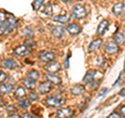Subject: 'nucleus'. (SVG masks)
Returning <instances> with one entry per match:
<instances>
[{"mask_svg":"<svg viewBox=\"0 0 125 118\" xmlns=\"http://www.w3.org/2000/svg\"><path fill=\"white\" fill-rule=\"evenodd\" d=\"M20 118H36V117L32 116V115H31V114H29V113H23Z\"/></svg>","mask_w":125,"mask_h":118,"instance_id":"35","label":"nucleus"},{"mask_svg":"<svg viewBox=\"0 0 125 118\" xmlns=\"http://www.w3.org/2000/svg\"><path fill=\"white\" fill-rule=\"evenodd\" d=\"M70 20V15L66 14V15H57L55 17H53V21L62 23V24H65V23H68Z\"/></svg>","mask_w":125,"mask_h":118,"instance_id":"17","label":"nucleus"},{"mask_svg":"<svg viewBox=\"0 0 125 118\" xmlns=\"http://www.w3.org/2000/svg\"><path fill=\"white\" fill-rule=\"evenodd\" d=\"M39 57H40L41 61L46 62V63H50V62L54 61V59H55V54H54V52L50 51V50H43V51L40 52Z\"/></svg>","mask_w":125,"mask_h":118,"instance_id":"4","label":"nucleus"},{"mask_svg":"<svg viewBox=\"0 0 125 118\" xmlns=\"http://www.w3.org/2000/svg\"><path fill=\"white\" fill-rule=\"evenodd\" d=\"M14 85L11 84H3L0 86V94L4 95V94H9L10 92H11L14 90Z\"/></svg>","mask_w":125,"mask_h":118,"instance_id":"18","label":"nucleus"},{"mask_svg":"<svg viewBox=\"0 0 125 118\" xmlns=\"http://www.w3.org/2000/svg\"><path fill=\"white\" fill-rule=\"evenodd\" d=\"M45 77H46L47 82H49L50 84H53V85H61L62 84V78L54 75L52 73H47Z\"/></svg>","mask_w":125,"mask_h":118,"instance_id":"13","label":"nucleus"},{"mask_svg":"<svg viewBox=\"0 0 125 118\" xmlns=\"http://www.w3.org/2000/svg\"><path fill=\"white\" fill-rule=\"evenodd\" d=\"M30 52V47L26 45H19L14 49V53L18 57H24Z\"/></svg>","mask_w":125,"mask_h":118,"instance_id":"7","label":"nucleus"},{"mask_svg":"<svg viewBox=\"0 0 125 118\" xmlns=\"http://www.w3.org/2000/svg\"><path fill=\"white\" fill-rule=\"evenodd\" d=\"M64 97L61 94H56V95H52L49 96L45 99V104L49 107H60L64 104Z\"/></svg>","mask_w":125,"mask_h":118,"instance_id":"1","label":"nucleus"},{"mask_svg":"<svg viewBox=\"0 0 125 118\" xmlns=\"http://www.w3.org/2000/svg\"><path fill=\"white\" fill-rule=\"evenodd\" d=\"M85 91V88L83 87V85H74L73 87L71 88V94L74 96L76 95H80V94H83V92Z\"/></svg>","mask_w":125,"mask_h":118,"instance_id":"15","label":"nucleus"},{"mask_svg":"<svg viewBox=\"0 0 125 118\" xmlns=\"http://www.w3.org/2000/svg\"><path fill=\"white\" fill-rule=\"evenodd\" d=\"M7 78V74L4 73V72H2V71H0V84L1 83H4V81Z\"/></svg>","mask_w":125,"mask_h":118,"instance_id":"32","label":"nucleus"},{"mask_svg":"<svg viewBox=\"0 0 125 118\" xmlns=\"http://www.w3.org/2000/svg\"><path fill=\"white\" fill-rule=\"evenodd\" d=\"M74 115V111L70 108H62L57 110L56 116L57 118H71Z\"/></svg>","mask_w":125,"mask_h":118,"instance_id":"6","label":"nucleus"},{"mask_svg":"<svg viewBox=\"0 0 125 118\" xmlns=\"http://www.w3.org/2000/svg\"><path fill=\"white\" fill-rule=\"evenodd\" d=\"M72 15L76 19H83L87 16V11L81 4H75L72 9Z\"/></svg>","mask_w":125,"mask_h":118,"instance_id":"3","label":"nucleus"},{"mask_svg":"<svg viewBox=\"0 0 125 118\" xmlns=\"http://www.w3.org/2000/svg\"><path fill=\"white\" fill-rule=\"evenodd\" d=\"M25 95H26V92H25V89L24 88H23V87L17 88V90H16V92H15V97L16 98H18V99H21V98L25 97Z\"/></svg>","mask_w":125,"mask_h":118,"instance_id":"24","label":"nucleus"},{"mask_svg":"<svg viewBox=\"0 0 125 118\" xmlns=\"http://www.w3.org/2000/svg\"><path fill=\"white\" fill-rule=\"evenodd\" d=\"M9 118H20V117H19V115H17V114H14V115H10Z\"/></svg>","mask_w":125,"mask_h":118,"instance_id":"39","label":"nucleus"},{"mask_svg":"<svg viewBox=\"0 0 125 118\" xmlns=\"http://www.w3.org/2000/svg\"><path fill=\"white\" fill-rule=\"evenodd\" d=\"M108 28V21L107 20H102L100 22V24L98 25V28H97V34L99 36H103V35L106 33V30Z\"/></svg>","mask_w":125,"mask_h":118,"instance_id":"14","label":"nucleus"},{"mask_svg":"<svg viewBox=\"0 0 125 118\" xmlns=\"http://www.w3.org/2000/svg\"><path fill=\"white\" fill-rule=\"evenodd\" d=\"M7 20V18H6V15L4 12H2V11H0V27H1L4 23L6 22Z\"/></svg>","mask_w":125,"mask_h":118,"instance_id":"29","label":"nucleus"},{"mask_svg":"<svg viewBox=\"0 0 125 118\" xmlns=\"http://www.w3.org/2000/svg\"><path fill=\"white\" fill-rule=\"evenodd\" d=\"M61 68H62V65L58 62H55V61L50 62V63H47V64L45 65V70H46L47 72L52 73V74L58 72L61 70Z\"/></svg>","mask_w":125,"mask_h":118,"instance_id":"5","label":"nucleus"},{"mask_svg":"<svg viewBox=\"0 0 125 118\" xmlns=\"http://www.w3.org/2000/svg\"><path fill=\"white\" fill-rule=\"evenodd\" d=\"M0 118H3V115H2V114H0Z\"/></svg>","mask_w":125,"mask_h":118,"instance_id":"40","label":"nucleus"},{"mask_svg":"<svg viewBox=\"0 0 125 118\" xmlns=\"http://www.w3.org/2000/svg\"><path fill=\"white\" fill-rule=\"evenodd\" d=\"M119 95H120V96H122V97H125V89L120 90V92H119Z\"/></svg>","mask_w":125,"mask_h":118,"instance_id":"37","label":"nucleus"},{"mask_svg":"<svg viewBox=\"0 0 125 118\" xmlns=\"http://www.w3.org/2000/svg\"><path fill=\"white\" fill-rule=\"evenodd\" d=\"M67 30L70 35H72V36H76L81 31V26L78 25L77 23H70L68 24L67 26Z\"/></svg>","mask_w":125,"mask_h":118,"instance_id":"10","label":"nucleus"},{"mask_svg":"<svg viewBox=\"0 0 125 118\" xmlns=\"http://www.w3.org/2000/svg\"><path fill=\"white\" fill-rule=\"evenodd\" d=\"M105 50L108 53H116L119 50V46L115 41H107L105 43Z\"/></svg>","mask_w":125,"mask_h":118,"instance_id":"9","label":"nucleus"},{"mask_svg":"<svg viewBox=\"0 0 125 118\" xmlns=\"http://www.w3.org/2000/svg\"><path fill=\"white\" fill-rule=\"evenodd\" d=\"M108 118H121V115L119 113H117V112H113L112 114H109Z\"/></svg>","mask_w":125,"mask_h":118,"instance_id":"34","label":"nucleus"},{"mask_svg":"<svg viewBox=\"0 0 125 118\" xmlns=\"http://www.w3.org/2000/svg\"><path fill=\"white\" fill-rule=\"evenodd\" d=\"M65 31H66V29L62 26H55L52 28V35H53V37L60 39L62 37H64Z\"/></svg>","mask_w":125,"mask_h":118,"instance_id":"16","label":"nucleus"},{"mask_svg":"<svg viewBox=\"0 0 125 118\" xmlns=\"http://www.w3.org/2000/svg\"><path fill=\"white\" fill-rule=\"evenodd\" d=\"M120 112L123 116H125V106H122V107L120 108Z\"/></svg>","mask_w":125,"mask_h":118,"instance_id":"36","label":"nucleus"},{"mask_svg":"<svg viewBox=\"0 0 125 118\" xmlns=\"http://www.w3.org/2000/svg\"><path fill=\"white\" fill-rule=\"evenodd\" d=\"M98 74V71H96V70H89V71L85 73V75L83 77V83H88V84H91V83H94L96 81V75Z\"/></svg>","mask_w":125,"mask_h":118,"instance_id":"8","label":"nucleus"},{"mask_svg":"<svg viewBox=\"0 0 125 118\" xmlns=\"http://www.w3.org/2000/svg\"><path fill=\"white\" fill-rule=\"evenodd\" d=\"M51 89H52V87H51V84H50L49 82H42L41 84L39 85V88H38L39 92L41 94L48 93V92L51 91Z\"/></svg>","mask_w":125,"mask_h":118,"instance_id":"12","label":"nucleus"},{"mask_svg":"<svg viewBox=\"0 0 125 118\" xmlns=\"http://www.w3.org/2000/svg\"><path fill=\"white\" fill-rule=\"evenodd\" d=\"M44 13L46 14V15H48V16H51L52 15V13H53V10H52V4L50 2H48L47 4L45 5V7H44Z\"/></svg>","mask_w":125,"mask_h":118,"instance_id":"27","label":"nucleus"},{"mask_svg":"<svg viewBox=\"0 0 125 118\" xmlns=\"http://www.w3.org/2000/svg\"><path fill=\"white\" fill-rule=\"evenodd\" d=\"M98 59H99V60H97L95 63H96V65L97 66H99V67H101V66H102L103 64H104V59H103V57L102 56H100V57H98Z\"/></svg>","mask_w":125,"mask_h":118,"instance_id":"31","label":"nucleus"},{"mask_svg":"<svg viewBox=\"0 0 125 118\" xmlns=\"http://www.w3.org/2000/svg\"><path fill=\"white\" fill-rule=\"evenodd\" d=\"M62 1H69V0H62Z\"/></svg>","mask_w":125,"mask_h":118,"instance_id":"41","label":"nucleus"},{"mask_svg":"<svg viewBox=\"0 0 125 118\" xmlns=\"http://www.w3.org/2000/svg\"><path fill=\"white\" fill-rule=\"evenodd\" d=\"M21 35H22V36H24V37H27V38H31V37L33 36V29H32V27H30V26L24 27V28L21 30Z\"/></svg>","mask_w":125,"mask_h":118,"instance_id":"23","label":"nucleus"},{"mask_svg":"<svg viewBox=\"0 0 125 118\" xmlns=\"http://www.w3.org/2000/svg\"><path fill=\"white\" fill-rule=\"evenodd\" d=\"M16 24H17V20H16V18H14V17L7 18L6 22L1 27H0V34H7V33H10V31H11L15 28Z\"/></svg>","mask_w":125,"mask_h":118,"instance_id":"2","label":"nucleus"},{"mask_svg":"<svg viewBox=\"0 0 125 118\" xmlns=\"http://www.w3.org/2000/svg\"><path fill=\"white\" fill-rule=\"evenodd\" d=\"M23 85H24L27 89L32 90V89L36 88V81L31 80V78H29V77H26L25 80L23 81Z\"/></svg>","mask_w":125,"mask_h":118,"instance_id":"21","label":"nucleus"},{"mask_svg":"<svg viewBox=\"0 0 125 118\" xmlns=\"http://www.w3.org/2000/svg\"><path fill=\"white\" fill-rule=\"evenodd\" d=\"M92 1H96V0H92Z\"/></svg>","mask_w":125,"mask_h":118,"instance_id":"42","label":"nucleus"},{"mask_svg":"<svg viewBox=\"0 0 125 118\" xmlns=\"http://www.w3.org/2000/svg\"><path fill=\"white\" fill-rule=\"evenodd\" d=\"M30 100L29 99H20V101L18 103V107H20L22 109H25L27 107H29Z\"/></svg>","mask_w":125,"mask_h":118,"instance_id":"26","label":"nucleus"},{"mask_svg":"<svg viewBox=\"0 0 125 118\" xmlns=\"http://www.w3.org/2000/svg\"><path fill=\"white\" fill-rule=\"evenodd\" d=\"M107 91V89L106 88H103L102 90H101V91H100V93H99V96H101V95H103V94L105 93V92H106Z\"/></svg>","mask_w":125,"mask_h":118,"instance_id":"38","label":"nucleus"},{"mask_svg":"<svg viewBox=\"0 0 125 118\" xmlns=\"http://www.w3.org/2000/svg\"><path fill=\"white\" fill-rule=\"evenodd\" d=\"M114 40L117 44H123L125 42V35L123 33H121V31H118V33L115 34Z\"/></svg>","mask_w":125,"mask_h":118,"instance_id":"22","label":"nucleus"},{"mask_svg":"<svg viewBox=\"0 0 125 118\" xmlns=\"http://www.w3.org/2000/svg\"><path fill=\"white\" fill-rule=\"evenodd\" d=\"M101 44H102V40H101V39H96V40L92 41L89 45V52H92L94 50L98 49L101 46Z\"/></svg>","mask_w":125,"mask_h":118,"instance_id":"19","label":"nucleus"},{"mask_svg":"<svg viewBox=\"0 0 125 118\" xmlns=\"http://www.w3.org/2000/svg\"><path fill=\"white\" fill-rule=\"evenodd\" d=\"M6 112L9 113V114H10L11 115V113H16V108L14 107V106H10V107H7L6 108Z\"/></svg>","mask_w":125,"mask_h":118,"instance_id":"33","label":"nucleus"},{"mask_svg":"<svg viewBox=\"0 0 125 118\" xmlns=\"http://www.w3.org/2000/svg\"><path fill=\"white\" fill-rule=\"evenodd\" d=\"M1 65L7 69H16L18 67L17 62L13 59H4V60L1 61Z\"/></svg>","mask_w":125,"mask_h":118,"instance_id":"11","label":"nucleus"},{"mask_svg":"<svg viewBox=\"0 0 125 118\" xmlns=\"http://www.w3.org/2000/svg\"><path fill=\"white\" fill-rule=\"evenodd\" d=\"M28 99H29L30 101H36V100H38V99H39L38 93H36V92H31V93H29Z\"/></svg>","mask_w":125,"mask_h":118,"instance_id":"30","label":"nucleus"},{"mask_svg":"<svg viewBox=\"0 0 125 118\" xmlns=\"http://www.w3.org/2000/svg\"><path fill=\"white\" fill-rule=\"evenodd\" d=\"M44 1H45V0H34L33 3H32L33 10H39L42 6L43 3H44Z\"/></svg>","mask_w":125,"mask_h":118,"instance_id":"28","label":"nucleus"},{"mask_svg":"<svg viewBox=\"0 0 125 118\" xmlns=\"http://www.w3.org/2000/svg\"><path fill=\"white\" fill-rule=\"evenodd\" d=\"M27 75H28L27 77H29V78H31V80H33V81H37V80L40 78V73H39L38 70H34V69L33 70H30Z\"/></svg>","mask_w":125,"mask_h":118,"instance_id":"25","label":"nucleus"},{"mask_svg":"<svg viewBox=\"0 0 125 118\" xmlns=\"http://www.w3.org/2000/svg\"><path fill=\"white\" fill-rule=\"evenodd\" d=\"M113 12H114V14L117 15V16H120L123 14L124 12V3L123 2H118L116 3L113 7Z\"/></svg>","mask_w":125,"mask_h":118,"instance_id":"20","label":"nucleus"}]
</instances>
